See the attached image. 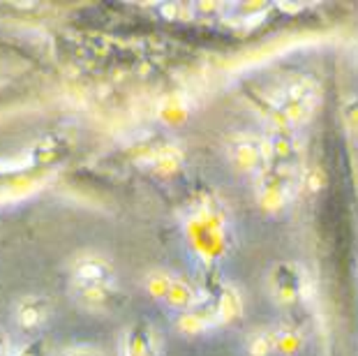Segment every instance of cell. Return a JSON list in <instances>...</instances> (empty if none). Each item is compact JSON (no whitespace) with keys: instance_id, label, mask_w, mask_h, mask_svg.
I'll use <instances>...</instances> for the list:
<instances>
[{"instance_id":"7","label":"cell","mask_w":358,"mask_h":356,"mask_svg":"<svg viewBox=\"0 0 358 356\" xmlns=\"http://www.w3.org/2000/svg\"><path fill=\"white\" fill-rule=\"evenodd\" d=\"M123 356H162V340L150 324H132L120 338Z\"/></svg>"},{"instance_id":"2","label":"cell","mask_w":358,"mask_h":356,"mask_svg":"<svg viewBox=\"0 0 358 356\" xmlns=\"http://www.w3.org/2000/svg\"><path fill=\"white\" fill-rule=\"evenodd\" d=\"M296 183L299 173L292 164L280 162L275 166H266L257 176V199L266 211H280L296 192Z\"/></svg>"},{"instance_id":"15","label":"cell","mask_w":358,"mask_h":356,"mask_svg":"<svg viewBox=\"0 0 358 356\" xmlns=\"http://www.w3.org/2000/svg\"><path fill=\"white\" fill-rule=\"evenodd\" d=\"M180 166V150L178 148H162L159 153L155 155V162H153V169L157 173H173Z\"/></svg>"},{"instance_id":"14","label":"cell","mask_w":358,"mask_h":356,"mask_svg":"<svg viewBox=\"0 0 358 356\" xmlns=\"http://www.w3.org/2000/svg\"><path fill=\"white\" fill-rule=\"evenodd\" d=\"M245 350L248 356H271L275 354L273 350V336H271V327L268 329H257L248 336L245 340Z\"/></svg>"},{"instance_id":"3","label":"cell","mask_w":358,"mask_h":356,"mask_svg":"<svg viewBox=\"0 0 358 356\" xmlns=\"http://www.w3.org/2000/svg\"><path fill=\"white\" fill-rule=\"evenodd\" d=\"M229 160L238 171L245 173H262L266 166H271L273 160V148L268 137H257L250 132H238L229 139L227 146Z\"/></svg>"},{"instance_id":"9","label":"cell","mask_w":358,"mask_h":356,"mask_svg":"<svg viewBox=\"0 0 358 356\" xmlns=\"http://www.w3.org/2000/svg\"><path fill=\"white\" fill-rule=\"evenodd\" d=\"M164 303L169 306L171 310H176V313H189V310L196 308V303H199V292L194 290L192 285L187 283V280L182 278H173V283L169 287V292H166V299Z\"/></svg>"},{"instance_id":"18","label":"cell","mask_w":358,"mask_h":356,"mask_svg":"<svg viewBox=\"0 0 358 356\" xmlns=\"http://www.w3.org/2000/svg\"><path fill=\"white\" fill-rule=\"evenodd\" d=\"M0 356H14V345L10 333L5 329H0Z\"/></svg>"},{"instance_id":"4","label":"cell","mask_w":358,"mask_h":356,"mask_svg":"<svg viewBox=\"0 0 358 356\" xmlns=\"http://www.w3.org/2000/svg\"><path fill=\"white\" fill-rule=\"evenodd\" d=\"M70 283L79 285H109L116 283V271L109 257L100 252H79L67 264Z\"/></svg>"},{"instance_id":"16","label":"cell","mask_w":358,"mask_h":356,"mask_svg":"<svg viewBox=\"0 0 358 356\" xmlns=\"http://www.w3.org/2000/svg\"><path fill=\"white\" fill-rule=\"evenodd\" d=\"M14 356H53V352L47 340L37 338V340H30L26 345H21L19 350H14Z\"/></svg>"},{"instance_id":"17","label":"cell","mask_w":358,"mask_h":356,"mask_svg":"<svg viewBox=\"0 0 358 356\" xmlns=\"http://www.w3.org/2000/svg\"><path fill=\"white\" fill-rule=\"evenodd\" d=\"M53 356H104L102 350H97L93 345H74V347H67V350H60Z\"/></svg>"},{"instance_id":"5","label":"cell","mask_w":358,"mask_h":356,"mask_svg":"<svg viewBox=\"0 0 358 356\" xmlns=\"http://www.w3.org/2000/svg\"><path fill=\"white\" fill-rule=\"evenodd\" d=\"M51 317V299L42 297V294H26L19 297L12 308L14 327L21 333H35L42 327H47Z\"/></svg>"},{"instance_id":"10","label":"cell","mask_w":358,"mask_h":356,"mask_svg":"<svg viewBox=\"0 0 358 356\" xmlns=\"http://www.w3.org/2000/svg\"><path fill=\"white\" fill-rule=\"evenodd\" d=\"M215 313V320L217 324H227V322H234L236 317L243 313V299H241V292L236 290L234 285L224 287L222 294L217 299V306L213 308Z\"/></svg>"},{"instance_id":"6","label":"cell","mask_w":358,"mask_h":356,"mask_svg":"<svg viewBox=\"0 0 358 356\" xmlns=\"http://www.w3.org/2000/svg\"><path fill=\"white\" fill-rule=\"evenodd\" d=\"M306 273L296 264H280L271 273V290L273 297L285 306H292L299 299L306 297Z\"/></svg>"},{"instance_id":"11","label":"cell","mask_w":358,"mask_h":356,"mask_svg":"<svg viewBox=\"0 0 358 356\" xmlns=\"http://www.w3.org/2000/svg\"><path fill=\"white\" fill-rule=\"evenodd\" d=\"M271 336H273V350H275V354H294L303 343L301 331L289 327V324H275V327H271Z\"/></svg>"},{"instance_id":"8","label":"cell","mask_w":358,"mask_h":356,"mask_svg":"<svg viewBox=\"0 0 358 356\" xmlns=\"http://www.w3.org/2000/svg\"><path fill=\"white\" fill-rule=\"evenodd\" d=\"M70 294L77 301V306H81L88 313H102L113 303L116 297V283L109 285H79L70 283Z\"/></svg>"},{"instance_id":"1","label":"cell","mask_w":358,"mask_h":356,"mask_svg":"<svg viewBox=\"0 0 358 356\" xmlns=\"http://www.w3.org/2000/svg\"><path fill=\"white\" fill-rule=\"evenodd\" d=\"M319 102V86L310 77H301L287 83L285 93L278 100L275 116L282 125H299L312 116Z\"/></svg>"},{"instance_id":"13","label":"cell","mask_w":358,"mask_h":356,"mask_svg":"<svg viewBox=\"0 0 358 356\" xmlns=\"http://www.w3.org/2000/svg\"><path fill=\"white\" fill-rule=\"evenodd\" d=\"M173 273H169V271H164V269H153V271H148L146 278H143V287H146V292H148V297H153L155 301H162L166 299V292H169V287L173 283Z\"/></svg>"},{"instance_id":"12","label":"cell","mask_w":358,"mask_h":356,"mask_svg":"<svg viewBox=\"0 0 358 356\" xmlns=\"http://www.w3.org/2000/svg\"><path fill=\"white\" fill-rule=\"evenodd\" d=\"M213 327H217L215 313L208 310V313H196V310H189V313H182L178 320V329L187 336H194V333H203Z\"/></svg>"}]
</instances>
